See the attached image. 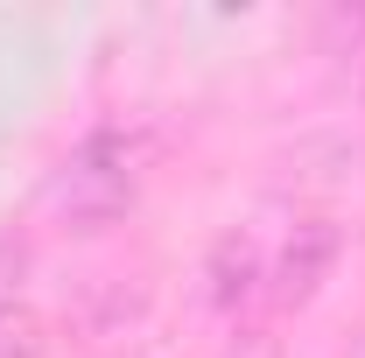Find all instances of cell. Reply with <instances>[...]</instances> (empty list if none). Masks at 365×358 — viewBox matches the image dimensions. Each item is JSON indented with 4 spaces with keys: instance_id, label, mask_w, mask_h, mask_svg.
Masks as SVG:
<instances>
[{
    "instance_id": "cell-1",
    "label": "cell",
    "mask_w": 365,
    "mask_h": 358,
    "mask_svg": "<svg viewBox=\"0 0 365 358\" xmlns=\"http://www.w3.org/2000/svg\"><path fill=\"white\" fill-rule=\"evenodd\" d=\"M134 197H140V140L120 134V127L85 134L71 155H63L56 183H49V211H56L63 225H78V232L113 225Z\"/></svg>"
},
{
    "instance_id": "cell-2",
    "label": "cell",
    "mask_w": 365,
    "mask_h": 358,
    "mask_svg": "<svg viewBox=\"0 0 365 358\" xmlns=\"http://www.w3.org/2000/svg\"><path fill=\"white\" fill-rule=\"evenodd\" d=\"M337 267V225L330 218H295L267 253V302L274 310H302Z\"/></svg>"
},
{
    "instance_id": "cell-4",
    "label": "cell",
    "mask_w": 365,
    "mask_h": 358,
    "mask_svg": "<svg viewBox=\"0 0 365 358\" xmlns=\"http://www.w3.org/2000/svg\"><path fill=\"white\" fill-rule=\"evenodd\" d=\"M0 358H49V330L36 310H0Z\"/></svg>"
},
{
    "instance_id": "cell-3",
    "label": "cell",
    "mask_w": 365,
    "mask_h": 358,
    "mask_svg": "<svg viewBox=\"0 0 365 358\" xmlns=\"http://www.w3.org/2000/svg\"><path fill=\"white\" fill-rule=\"evenodd\" d=\"M211 302L232 316H246L253 302H267V246L253 232H225L211 246Z\"/></svg>"
},
{
    "instance_id": "cell-5",
    "label": "cell",
    "mask_w": 365,
    "mask_h": 358,
    "mask_svg": "<svg viewBox=\"0 0 365 358\" xmlns=\"http://www.w3.org/2000/svg\"><path fill=\"white\" fill-rule=\"evenodd\" d=\"M14 281H21V246H0V310H14Z\"/></svg>"
}]
</instances>
